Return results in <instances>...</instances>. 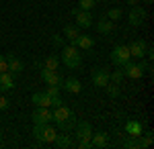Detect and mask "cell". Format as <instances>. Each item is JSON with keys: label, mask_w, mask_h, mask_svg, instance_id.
Returning <instances> with one entry per match:
<instances>
[{"label": "cell", "mask_w": 154, "mask_h": 149, "mask_svg": "<svg viewBox=\"0 0 154 149\" xmlns=\"http://www.w3.org/2000/svg\"><path fill=\"white\" fill-rule=\"evenodd\" d=\"M43 68L56 69V72H58V68H60V59L56 57V55H49V57H45V61H43Z\"/></svg>", "instance_id": "603a6c76"}, {"label": "cell", "mask_w": 154, "mask_h": 149, "mask_svg": "<svg viewBox=\"0 0 154 149\" xmlns=\"http://www.w3.org/2000/svg\"><path fill=\"white\" fill-rule=\"evenodd\" d=\"M76 127V137L80 139V141H91V137H93V127H91V123H86V121H80Z\"/></svg>", "instance_id": "52a82bcc"}, {"label": "cell", "mask_w": 154, "mask_h": 149, "mask_svg": "<svg viewBox=\"0 0 154 149\" xmlns=\"http://www.w3.org/2000/svg\"><path fill=\"white\" fill-rule=\"evenodd\" d=\"M123 80V69H115V72H109V82L113 84H119Z\"/></svg>", "instance_id": "484cf974"}, {"label": "cell", "mask_w": 154, "mask_h": 149, "mask_svg": "<svg viewBox=\"0 0 154 149\" xmlns=\"http://www.w3.org/2000/svg\"><path fill=\"white\" fill-rule=\"evenodd\" d=\"M74 45L80 47V49H91V47L95 45V41H93V37H88V35H78L76 41H74Z\"/></svg>", "instance_id": "d6986e66"}, {"label": "cell", "mask_w": 154, "mask_h": 149, "mask_svg": "<svg viewBox=\"0 0 154 149\" xmlns=\"http://www.w3.org/2000/svg\"><path fill=\"white\" fill-rule=\"evenodd\" d=\"M121 8H109V21H119L121 19Z\"/></svg>", "instance_id": "83f0119b"}, {"label": "cell", "mask_w": 154, "mask_h": 149, "mask_svg": "<svg viewBox=\"0 0 154 149\" xmlns=\"http://www.w3.org/2000/svg\"><path fill=\"white\" fill-rule=\"evenodd\" d=\"M33 135L41 143H54L56 137H58V131H56V127H51L49 123H37L33 127Z\"/></svg>", "instance_id": "6da1fadb"}, {"label": "cell", "mask_w": 154, "mask_h": 149, "mask_svg": "<svg viewBox=\"0 0 154 149\" xmlns=\"http://www.w3.org/2000/svg\"><path fill=\"white\" fill-rule=\"evenodd\" d=\"M8 72V63H6V55H0V74Z\"/></svg>", "instance_id": "1f68e13d"}, {"label": "cell", "mask_w": 154, "mask_h": 149, "mask_svg": "<svg viewBox=\"0 0 154 149\" xmlns=\"http://www.w3.org/2000/svg\"><path fill=\"white\" fill-rule=\"evenodd\" d=\"M140 137H142V135H140ZM152 133H146V135H144L142 139H140V143H142V149L144 147H150V145H152Z\"/></svg>", "instance_id": "f1b7e54d"}, {"label": "cell", "mask_w": 154, "mask_h": 149, "mask_svg": "<svg viewBox=\"0 0 154 149\" xmlns=\"http://www.w3.org/2000/svg\"><path fill=\"white\" fill-rule=\"evenodd\" d=\"M31 102L35 104V106H51V96H49L48 92H35L33 96H31Z\"/></svg>", "instance_id": "7c38bea8"}, {"label": "cell", "mask_w": 154, "mask_h": 149, "mask_svg": "<svg viewBox=\"0 0 154 149\" xmlns=\"http://www.w3.org/2000/svg\"><path fill=\"white\" fill-rule=\"evenodd\" d=\"M93 84H95L97 88H105L107 84H109V72H105V69H95L93 72Z\"/></svg>", "instance_id": "8fae6325"}, {"label": "cell", "mask_w": 154, "mask_h": 149, "mask_svg": "<svg viewBox=\"0 0 154 149\" xmlns=\"http://www.w3.org/2000/svg\"><path fill=\"white\" fill-rule=\"evenodd\" d=\"M64 35L68 37V41H70L72 45H74L76 37L80 35V29H78V25H76V27H74V25H66V27H64Z\"/></svg>", "instance_id": "ffe728a7"}, {"label": "cell", "mask_w": 154, "mask_h": 149, "mask_svg": "<svg viewBox=\"0 0 154 149\" xmlns=\"http://www.w3.org/2000/svg\"><path fill=\"white\" fill-rule=\"evenodd\" d=\"M64 88L70 92V94H78V92L82 90V84H80V80H76V78H68V80L64 82Z\"/></svg>", "instance_id": "ac0fdd59"}, {"label": "cell", "mask_w": 154, "mask_h": 149, "mask_svg": "<svg viewBox=\"0 0 154 149\" xmlns=\"http://www.w3.org/2000/svg\"><path fill=\"white\" fill-rule=\"evenodd\" d=\"M62 61H64V66L70 69H76L80 68V63H82V57H80V51H78V47L76 45H68L64 47V51H62Z\"/></svg>", "instance_id": "7a4b0ae2"}, {"label": "cell", "mask_w": 154, "mask_h": 149, "mask_svg": "<svg viewBox=\"0 0 154 149\" xmlns=\"http://www.w3.org/2000/svg\"><path fill=\"white\" fill-rule=\"evenodd\" d=\"M130 25H134V27H140V25L146 21V10H144L142 6H131V10H130Z\"/></svg>", "instance_id": "8992f818"}, {"label": "cell", "mask_w": 154, "mask_h": 149, "mask_svg": "<svg viewBox=\"0 0 154 149\" xmlns=\"http://www.w3.org/2000/svg\"><path fill=\"white\" fill-rule=\"evenodd\" d=\"M78 147H80V149H88V147H93V143H91V141H80Z\"/></svg>", "instance_id": "e575fe53"}, {"label": "cell", "mask_w": 154, "mask_h": 149, "mask_svg": "<svg viewBox=\"0 0 154 149\" xmlns=\"http://www.w3.org/2000/svg\"><path fill=\"white\" fill-rule=\"evenodd\" d=\"M54 118H51V110H49L48 106H37L35 112H33V123H51Z\"/></svg>", "instance_id": "9c48e42d"}, {"label": "cell", "mask_w": 154, "mask_h": 149, "mask_svg": "<svg viewBox=\"0 0 154 149\" xmlns=\"http://www.w3.org/2000/svg\"><path fill=\"white\" fill-rule=\"evenodd\" d=\"M91 143H93V147H107L109 145V137H107V133H95L93 137H91Z\"/></svg>", "instance_id": "e0dca14e"}, {"label": "cell", "mask_w": 154, "mask_h": 149, "mask_svg": "<svg viewBox=\"0 0 154 149\" xmlns=\"http://www.w3.org/2000/svg\"><path fill=\"white\" fill-rule=\"evenodd\" d=\"M58 125H60V129H62V131H68V129H72V127L76 125V116L70 115L66 121H62V123H58Z\"/></svg>", "instance_id": "d4e9b609"}, {"label": "cell", "mask_w": 154, "mask_h": 149, "mask_svg": "<svg viewBox=\"0 0 154 149\" xmlns=\"http://www.w3.org/2000/svg\"><path fill=\"white\" fill-rule=\"evenodd\" d=\"M54 45H56V47H62V45H64V39H62L60 35H54Z\"/></svg>", "instance_id": "836d02e7"}, {"label": "cell", "mask_w": 154, "mask_h": 149, "mask_svg": "<svg viewBox=\"0 0 154 149\" xmlns=\"http://www.w3.org/2000/svg\"><path fill=\"white\" fill-rule=\"evenodd\" d=\"M4 108H8V98L6 96H0V110H4Z\"/></svg>", "instance_id": "d6a6232c"}, {"label": "cell", "mask_w": 154, "mask_h": 149, "mask_svg": "<svg viewBox=\"0 0 154 149\" xmlns=\"http://www.w3.org/2000/svg\"><path fill=\"white\" fill-rule=\"evenodd\" d=\"M51 96V98H58L60 96V86H48V90H45Z\"/></svg>", "instance_id": "4dcf8cb0"}, {"label": "cell", "mask_w": 154, "mask_h": 149, "mask_svg": "<svg viewBox=\"0 0 154 149\" xmlns=\"http://www.w3.org/2000/svg\"><path fill=\"white\" fill-rule=\"evenodd\" d=\"M54 143H56V145H58L60 149H68V147H72V137L64 133V135H58Z\"/></svg>", "instance_id": "44dd1931"}, {"label": "cell", "mask_w": 154, "mask_h": 149, "mask_svg": "<svg viewBox=\"0 0 154 149\" xmlns=\"http://www.w3.org/2000/svg\"><path fill=\"white\" fill-rule=\"evenodd\" d=\"M130 59H131V55H130V47L128 45L113 47V51H111V61H113L115 66H123V63H128Z\"/></svg>", "instance_id": "3957f363"}, {"label": "cell", "mask_w": 154, "mask_h": 149, "mask_svg": "<svg viewBox=\"0 0 154 149\" xmlns=\"http://www.w3.org/2000/svg\"><path fill=\"white\" fill-rule=\"evenodd\" d=\"M121 68H123V74H125V76H130V78H134V80H138V78H142L144 72H146V63H144V61L134 63V61L130 59V61L123 63Z\"/></svg>", "instance_id": "277c9868"}, {"label": "cell", "mask_w": 154, "mask_h": 149, "mask_svg": "<svg viewBox=\"0 0 154 149\" xmlns=\"http://www.w3.org/2000/svg\"><path fill=\"white\" fill-rule=\"evenodd\" d=\"M14 88V80H12V74L8 72H4V74H0V92H8Z\"/></svg>", "instance_id": "9a60e30c"}, {"label": "cell", "mask_w": 154, "mask_h": 149, "mask_svg": "<svg viewBox=\"0 0 154 149\" xmlns=\"http://www.w3.org/2000/svg\"><path fill=\"white\" fill-rule=\"evenodd\" d=\"M72 14L76 16V25L78 27H82V29H88V27H93V16H91V12L88 10H82V8H74Z\"/></svg>", "instance_id": "5b68a950"}, {"label": "cell", "mask_w": 154, "mask_h": 149, "mask_svg": "<svg viewBox=\"0 0 154 149\" xmlns=\"http://www.w3.org/2000/svg\"><path fill=\"white\" fill-rule=\"evenodd\" d=\"M125 133L131 135V137H140V135H142V123H138V121L125 123Z\"/></svg>", "instance_id": "2e32d148"}, {"label": "cell", "mask_w": 154, "mask_h": 149, "mask_svg": "<svg viewBox=\"0 0 154 149\" xmlns=\"http://www.w3.org/2000/svg\"><path fill=\"white\" fill-rule=\"evenodd\" d=\"M70 115H72V110L68 108V106H64V104L56 106V110H51V118H54L56 123H62V121H66V118H68Z\"/></svg>", "instance_id": "4fadbf2b"}, {"label": "cell", "mask_w": 154, "mask_h": 149, "mask_svg": "<svg viewBox=\"0 0 154 149\" xmlns=\"http://www.w3.org/2000/svg\"><path fill=\"white\" fill-rule=\"evenodd\" d=\"M123 147H128V149H142L140 137H131V139H128V141H123Z\"/></svg>", "instance_id": "cb8c5ba5"}, {"label": "cell", "mask_w": 154, "mask_h": 149, "mask_svg": "<svg viewBox=\"0 0 154 149\" xmlns=\"http://www.w3.org/2000/svg\"><path fill=\"white\" fill-rule=\"evenodd\" d=\"M95 2H97V0H78V4H80L82 10H91V8L95 6Z\"/></svg>", "instance_id": "f546056e"}, {"label": "cell", "mask_w": 154, "mask_h": 149, "mask_svg": "<svg viewBox=\"0 0 154 149\" xmlns=\"http://www.w3.org/2000/svg\"><path fill=\"white\" fill-rule=\"evenodd\" d=\"M6 63H8V72H11L12 76H17V74H21L23 72V61L19 57H14V55H6Z\"/></svg>", "instance_id": "5bb4252c"}, {"label": "cell", "mask_w": 154, "mask_h": 149, "mask_svg": "<svg viewBox=\"0 0 154 149\" xmlns=\"http://www.w3.org/2000/svg\"><path fill=\"white\" fill-rule=\"evenodd\" d=\"M41 80L45 82L48 86H60L62 84V78H60L58 72L56 69H48V68L41 69Z\"/></svg>", "instance_id": "ba28073f"}, {"label": "cell", "mask_w": 154, "mask_h": 149, "mask_svg": "<svg viewBox=\"0 0 154 149\" xmlns=\"http://www.w3.org/2000/svg\"><path fill=\"white\" fill-rule=\"evenodd\" d=\"M128 4H130V6H136V4H138V0H128Z\"/></svg>", "instance_id": "d590c367"}, {"label": "cell", "mask_w": 154, "mask_h": 149, "mask_svg": "<svg viewBox=\"0 0 154 149\" xmlns=\"http://www.w3.org/2000/svg\"><path fill=\"white\" fill-rule=\"evenodd\" d=\"M105 88H107V94H109L111 98H119V86H117V84L111 82V84H107Z\"/></svg>", "instance_id": "4316f807"}, {"label": "cell", "mask_w": 154, "mask_h": 149, "mask_svg": "<svg viewBox=\"0 0 154 149\" xmlns=\"http://www.w3.org/2000/svg\"><path fill=\"white\" fill-rule=\"evenodd\" d=\"M95 27H97V31H99V33H103V35H107V33H111V31H113L111 21H105V19H103V21H99Z\"/></svg>", "instance_id": "7402d4cb"}, {"label": "cell", "mask_w": 154, "mask_h": 149, "mask_svg": "<svg viewBox=\"0 0 154 149\" xmlns=\"http://www.w3.org/2000/svg\"><path fill=\"white\" fill-rule=\"evenodd\" d=\"M144 2H146V4H152V2H154V0H144Z\"/></svg>", "instance_id": "8d00e7d4"}, {"label": "cell", "mask_w": 154, "mask_h": 149, "mask_svg": "<svg viewBox=\"0 0 154 149\" xmlns=\"http://www.w3.org/2000/svg\"><path fill=\"white\" fill-rule=\"evenodd\" d=\"M128 47H130V55L131 57H144V55H146V41H142V39L131 41Z\"/></svg>", "instance_id": "30bf717a"}]
</instances>
